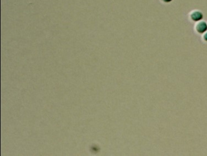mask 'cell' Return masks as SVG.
Listing matches in <instances>:
<instances>
[{"label": "cell", "instance_id": "1", "mask_svg": "<svg viewBox=\"0 0 207 156\" xmlns=\"http://www.w3.org/2000/svg\"><path fill=\"white\" fill-rule=\"evenodd\" d=\"M190 17L192 21L194 22H198L203 18V14L199 11L194 10L190 14Z\"/></svg>", "mask_w": 207, "mask_h": 156}, {"label": "cell", "instance_id": "2", "mask_svg": "<svg viewBox=\"0 0 207 156\" xmlns=\"http://www.w3.org/2000/svg\"><path fill=\"white\" fill-rule=\"evenodd\" d=\"M195 29L198 33H204L207 32V23L204 21H199L196 24Z\"/></svg>", "mask_w": 207, "mask_h": 156}, {"label": "cell", "instance_id": "3", "mask_svg": "<svg viewBox=\"0 0 207 156\" xmlns=\"http://www.w3.org/2000/svg\"><path fill=\"white\" fill-rule=\"evenodd\" d=\"M203 39H204L205 41H207V32H205V34H204V35H203Z\"/></svg>", "mask_w": 207, "mask_h": 156}, {"label": "cell", "instance_id": "4", "mask_svg": "<svg viewBox=\"0 0 207 156\" xmlns=\"http://www.w3.org/2000/svg\"><path fill=\"white\" fill-rule=\"evenodd\" d=\"M163 2H164L165 3H169L172 0H161Z\"/></svg>", "mask_w": 207, "mask_h": 156}]
</instances>
